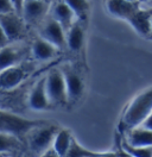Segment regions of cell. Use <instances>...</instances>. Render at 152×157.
Wrapping results in <instances>:
<instances>
[{"instance_id": "1", "label": "cell", "mask_w": 152, "mask_h": 157, "mask_svg": "<svg viewBox=\"0 0 152 157\" xmlns=\"http://www.w3.org/2000/svg\"><path fill=\"white\" fill-rule=\"evenodd\" d=\"M152 112V86L142 90L138 95L127 104V106L124 109L120 123H119V130L121 132H126L131 128L140 126L142 121L149 117Z\"/></svg>"}, {"instance_id": "2", "label": "cell", "mask_w": 152, "mask_h": 157, "mask_svg": "<svg viewBox=\"0 0 152 157\" xmlns=\"http://www.w3.org/2000/svg\"><path fill=\"white\" fill-rule=\"evenodd\" d=\"M47 120L28 119L9 111H1L0 113V133H6L17 138L28 137V135L43 125L48 124Z\"/></svg>"}, {"instance_id": "3", "label": "cell", "mask_w": 152, "mask_h": 157, "mask_svg": "<svg viewBox=\"0 0 152 157\" xmlns=\"http://www.w3.org/2000/svg\"><path fill=\"white\" fill-rule=\"evenodd\" d=\"M58 131L59 128L51 123L33 130L28 136V147L30 152L35 157H39L50 150L54 145V140Z\"/></svg>"}, {"instance_id": "4", "label": "cell", "mask_w": 152, "mask_h": 157, "mask_svg": "<svg viewBox=\"0 0 152 157\" xmlns=\"http://www.w3.org/2000/svg\"><path fill=\"white\" fill-rule=\"evenodd\" d=\"M45 88L52 107H63L68 104L64 74L61 68H52L45 75Z\"/></svg>"}, {"instance_id": "5", "label": "cell", "mask_w": 152, "mask_h": 157, "mask_svg": "<svg viewBox=\"0 0 152 157\" xmlns=\"http://www.w3.org/2000/svg\"><path fill=\"white\" fill-rule=\"evenodd\" d=\"M39 37L55 45L58 50L66 47V31L59 23L52 19L50 16L40 24Z\"/></svg>"}, {"instance_id": "6", "label": "cell", "mask_w": 152, "mask_h": 157, "mask_svg": "<svg viewBox=\"0 0 152 157\" xmlns=\"http://www.w3.org/2000/svg\"><path fill=\"white\" fill-rule=\"evenodd\" d=\"M0 30L7 36L10 43L21 39L26 32V21L19 14H0Z\"/></svg>"}, {"instance_id": "7", "label": "cell", "mask_w": 152, "mask_h": 157, "mask_svg": "<svg viewBox=\"0 0 152 157\" xmlns=\"http://www.w3.org/2000/svg\"><path fill=\"white\" fill-rule=\"evenodd\" d=\"M61 69H62V71L64 74V78H66L68 102L75 104L76 101L82 97V94L85 92L83 78L78 74V71L71 66H64Z\"/></svg>"}, {"instance_id": "8", "label": "cell", "mask_w": 152, "mask_h": 157, "mask_svg": "<svg viewBox=\"0 0 152 157\" xmlns=\"http://www.w3.org/2000/svg\"><path fill=\"white\" fill-rule=\"evenodd\" d=\"M51 6L47 0H31L25 1L23 18L26 24L37 25L42 24L48 18V13H50Z\"/></svg>"}, {"instance_id": "9", "label": "cell", "mask_w": 152, "mask_h": 157, "mask_svg": "<svg viewBox=\"0 0 152 157\" xmlns=\"http://www.w3.org/2000/svg\"><path fill=\"white\" fill-rule=\"evenodd\" d=\"M28 105L35 111H44L52 107L50 100L48 98L47 88H45V76L40 78L35 86L31 88L28 97Z\"/></svg>"}, {"instance_id": "10", "label": "cell", "mask_w": 152, "mask_h": 157, "mask_svg": "<svg viewBox=\"0 0 152 157\" xmlns=\"http://www.w3.org/2000/svg\"><path fill=\"white\" fill-rule=\"evenodd\" d=\"M106 9L115 18L128 20L140 10V4L128 0H106Z\"/></svg>"}, {"instance_id": "11", "label": "cell", "mask_w": 152, "mask_h": 157, "mask_svg": "<svg viewBox=\"0 0 152 157\" xmlns=\"http://www.w3.org/2000/svg\"><path fill=\"white\" fill-rule=\"evenodd\" d=\"M28 74V70L25 68V66L23 63L5 69V70H1V74H0L1 89L2 90H10V89L16 88L18 85H20L25 80Z\"/></svg>"}, {"instance_id": "12", "label": "cell", "mask_w": 152, "mask_h": 157, "mask_svg": "<svg viewBox=\"0 0 152 157\" xmlns=\"http://www.w3.org/2000/svg\"><path fill=\"white\" fill-rule=\"evenodd\" d=\"M49 16L56 20L57 23H59L66 31H68L77 21L75 13L63 0H59L51 5Z\"/></svg>"}, {"instance_id": "13", "label": "cell", "mask_w": 152, "mask_h": 157, "mask_svg": "<svg viewBox=\"0 0 152 157\" xmlns=\"http://www.w3.org/2000/svg\"><path fill=\"white\" fill-rule=\"evenodd\" d=\"M130 25L137 31L138 35L142 37H151L152 30V10H140L138 11L133 17L127 20Z\"/></svg>"}, {"instance_id": "14", "label": "cell", "mask_w": 152, "mask_h": 157, "mask_svg": "<svg viewBox=\"0 0 152 157\" xmlns=\"http://www.w3.org/2000/svg\"><path fill=\"white\" fill-rule=\"evenodd\" d=\"M123 139L132 147H152V131L142 128V126H137V128L124 132Z\"/></svg>"}, {"instance_id": "15", "label": "cell", "mask_w": 152, "mask_h": 157, "mask_svg": "<svg viewBox=\"0 0 152 157\" xmlns=\"http://www.w3.org/2000/svg\"><path fill=\"white\" fill-rule=\"evenodd\" d=\"M25 55H26V51L24 48H18L12 44L2 48L0 51V69L5 70L23 63Z\"/></svg>"}, {"instance_id": "16", "label": "cell", "mask_w": 152, "mask_h": 157, "mask_svg": "<svg viewBox=\"0 0 152 157\" xmlns=\"http://www.w3.org/2000/svg\"><path fill=\"white\" fill-rule=\"evenodd\" d=\"M57 52H58V49L56 47L42 37L35 39L31 45V54L36 61H48L55 57Z\"/></svg>"}, {"instance_id": "17", "label": "cell", "mask_w": 152, "mask_h": 157, "mask_svg": "<svg viewBox=\"0 0 152 157\" xmlns=\"http://www.w3.org/2000/svg\"><path fill=\"white\" fill-rule=\"evenodd\" d=\"M85 44V25L81 21L75 24L66 31V47L73 52H78Z\"/></svg>"}, {"instance_id": "18", "label": "cell", "mask_w": 152, "mask_h": 157, "mask_svg": "<svg viewBox=\"0 0 152 157\" xmlns=\"http://www.w3.org/2000/svg\"><path fill=\"white\" fill-rule=\"evenodd\" d=\"M74 140V137L71 135V132L66 128H59L58 133L56 135V138L54 140V145L52 149L55 150L57 155H59L61 157H66L71 143Z\"/></svg>"}, {"instance_id": "19", "label": "cell", "mask_w": 152, "mask_h": 157, "mask_svg": "<svg viewBox=\"0 0 152 157\" xmlns=\"http://www.w3.org/2000/svg\"><path fill=\"white\" fill-rule=\"evenodd\" d=\"M66 157H119L116 151H107V152H97L82 147L75 138L71 143L70 150Z\"/></svg>"}, {"instance_id": "20", "label": "cell", "mask_w": 152, "mask_h": 157, "mask_svg": "<svg viewBox=\"0 0 152 157\" xmlns=\"http://www.w3.org/2000/svg\"><path fill=\"white\" fill-rule=\"evenodd\" d=\"M63 1L73 10L77 20L85 24V21H87L88 19L89 10H90L89 1L88 0H63Z\"/></svg>"}, {"instance_id": "21", "label": "cell", "mask_w": 152, "mask_h": 157, "mask_svg": "<svg viewBox=\"0 0 152 157\" xmlns=\"http://www.w3.org/2000/svg\"><path fill=\"white\" fill-rule=\"evenodd\" d=\"M119 147L126 151L128 155L133 157H152V147H132L128 143H126L123 138L119 142Z\"/></svg>"}, {"instance_id": "22", "label": "cell", "mask_w": 152, "mask_h": 157, "mask_svg": "<svg viewBox=\"0 0 152 157\" xmlns=\"http://www.w3.org/2000/svg\"><path fill=\"white\" fill-rule=\"evenodd\" d=\"M19 147H20L19 138L10 136L6 133H0V150L2 155L7 152L10 154L11 151H14Z\"/></svg>"}, {"instance_id": "23", "label": "cell", "mask_w": 152, "mask_h": 157, "mask_svg": "<svg viewBox=\"0 0 152 157\" xmlns=\"http://www.w3.org/2000/svg\"><path fill=\"white\" fill-rule=\"evenodd\" d=\"M14 12H16V9L12 0H0V14H10Z\"/></svg>"}, {"instance_id": "24", "label": "cell", "mask_w": 152, "mask_h": 157, "mask_svg": "<svg viewBox=\"0 0 152 157\" xmlns=\"http://www.w3.org/2000/svg\"><path fill=\"white\" fill-rule=\"evenodd\" d=\"M25 1L26 0H12V2L14 5V9H16V12H17V14H19L20 17H23V11H24Z\"/></svg>"}, {"instance_id": "25", "label": "cell", "mask_w": 152, "mask_h": 157, "mask_svg": "<svg viewBox=\"0 0 152 157\" xmlns=\"http://www.w3.org/2000/svg\"><path fill=\"white\" fill-rule=\"evenodd\" d=\"M140 126L144 128H147V130H150V131H152V112L149 114V117L142 121V124L140 125Z\"/></svg>"}, {"instance_id": "26", "label": "cell", "mask_w": 152, "mask_h": 157, "mask_svg": "<svg viewBox=\"0 0 152 157\" xmlns=\"http://www.w3.org/2000/svg\"><path fill=\"white\" fill-rule=\"evenodd\" d=\"M39 157H61L59 155H57L56 152H55V150L51 147L50 150H48L47 152H44L43 155H40Z\"/></svg>"}, {"instance_id": "27", "label": "cell", "mask_w": 152, "mask_h": 157, "mask_svg": "<svg viewBox=\"0 0 152 157\" xmlns=\"http://www.w3.org/2000/svg\"><path fill=\"white\" fill-rule=\"evenodd\" d=\"M116 152H118L119 157H133V156H131V155H128L126 151H124V150L120 147H119V149L116 150Z\"/></svg>"}, {"instance_id": "28", "label": "cell", "mask_w": 152, "mask_h": 157, "mask_svg": "<svg viewBox=\"0 0 152 157\" xmlns=\"http://www.w3.org/2000/svg\"><path fill=\"white\" fill-rule=\"evenodd\" d=\"M152 0H139V2H140V5L142 4H149V2H151Z\"/></svg>"}, {"instance_id": "29", "label": "cell", "mask_w": 152, "mask_h": 157, "mask_svg": "<svg viewBox=\"0 0 152 157\" xmlns=\"http://www.w3.org/2000/svg\"><path fill=\"white\" fill-rule=\"evenodd\" d=\"M128 1H132V2H139V0H128ZM140 4V2H139Z\"/></svg>"}, {"instance_id": "30", "label": "cell", "mask_w": 152, "mask_h": 157, "mask_svg": "<svg viewBox=\"0 0 152 157\" xmlns=\"http://www.w3.org/2000/svg\"><path fill=\"white\" fill-rule=\"evenodd\" d=\"M151 10H152V9H151ZM151 38H152V30H151Z\"/></svg>"}, {"instance_id": "31", "label": "cell", "mask_w": 152, "mask_h": 157, "mask_svg": "<svg viewBox=\"0 0 152 157\" xmlns=\"http://www.w3.org/2000/svg\"><path fill=\"white\" fill-rule=\"evenodd\" d=\"M2 157H4V156H2ZM9 157H10V155H9Z\"/></svg>"}]
</instances>
